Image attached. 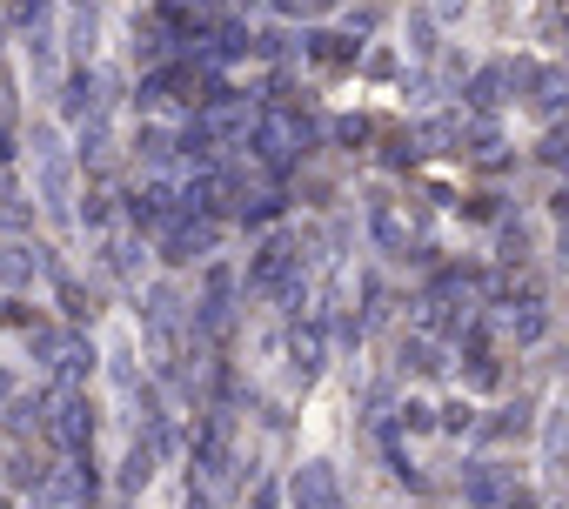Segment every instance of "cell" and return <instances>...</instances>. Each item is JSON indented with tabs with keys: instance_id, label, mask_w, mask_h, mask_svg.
I'll list each match as a JSON object with an SVG mask.
<instances>
[{
	"instance_id": "4",
	"label": "cell",
	"mask_w": 569,
	"mask_h": 509,
	"mask_svg": "<svg viewBox=\"0 0 569 509\" xmlns=\"http://www.w3.org/2000/svg\"><path fill=\"white\" fill-rule=\"evenodd\" d=\"M462 489H469V503H503V476H496L489 463L469 469V483H462Z\"/></svg>"
},
{
	"instance_id": "5",
	"label": "cell",
	"mask_w": 569,
	"mask_h": 509,
	"mask_svg": "<svg viewBox=\"0 0 569 509\" xmlns=\"http://www.w3.org/2000/svg\"><path fill=\"white\" fill-rule=\"evenodd\" d=\"M402 369H416V376H436L442 362H436V349H429V342H402Z\"/></svg>"
},
{
	"instance_id": "6",
	"label": "cell",
	"mask_w": 569,
	"mask_h": 509,
	"mask_svg": "<svg viewBox=\"0 0 569 509\" xmlns=\"http://www.w3.org/2000/svg\"><path fill=\"white\" fill-rule=\"evenodd\" d=\"M549 161H563V168H569V134H556V141H549Z\"/></svg>"
},
{
	"instance_id": "1",
	"label": "cell",
	"mask_w": 569,
	"mask_h": 509,
	"mask_svg": "<svg viewBox=\"0 0 569 509\" xmlns=\"http://www.w3.org/2000/svg\"><path fill=\"white\" fill-rule=\"evenodd\" d=\"M295 509H342V489H335L329 463H302L295 469Z\"/></svg>"
},
{
	"instance_id": "2",
	"label": "cell",
	"mask_w": 569,
	"mask_h": 509,
	"mask_svg": "<svg viewBox=\"0 0 569 509\" xmlns=\"http://www.w3.org/2000/svg\"><path fill=\"white\" fill-rule=\"evenodd\" d=\"M255 148H262L268 161H295V155H302V128H295V114H262Z\"/></svg>"
},
{
	"instance_id": "3",
	"label": "cell",
	"mask_w": 569,
	"mask_h": 509,
	"mask_svg": "<svg viewBox=\"0 0 569 509\" xmlns=\"http://www.w3.org/2000/svg\"><path fill=\"white\" fill-rule=\"evenodd\" d=\"M288 355H295V369H302V376H315V369H322V329H295Z\"/></svg>"
}]
</instances>
